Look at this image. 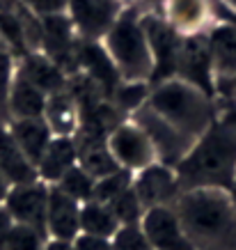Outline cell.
I'll return each instance as SVG.
<instances>
[{
  "instance_id": "obj_1",
  "label": "cell",
  "mask_w": 236,
  "mask_h": 250,
  "mask_svg": "<svg viewBox=\"0 0 236 250\" xmlns=\"http://www.w3.org/2000/svg\"><path fill=\"white\" fill-rule=\"evenodd\" d=\"M172 207L193 250H236V205L229 190H183Z\"/></svg>"
},
{
  "instance_id": "obj_2",
  "label": "cell",
  "mask_w": 236,
  "mask_h": 250,
  "mask_svg": "<svg viewBox=\"0 0 236 250\" xmlns=\"http://www.w3.org/2000/svg\"><path fill=\"white\" fill-rule=\"evenodd\" d=\"M181 190L222 188L236 182V129L216 120L175 166Z\"/></svg>"
},
{
  "instance_id": "obj_3",
  "label": "cell",
  "mask_w": 236,
  "mask_h": 250,
  "mask_svg": "<svg viewBox=\"0 0 236 250\" xmlns=\"http://www.w3.org/2000/svg\"><path fill=\"white\" fill-rule=\"evenodd\" d=\"M147 5L126 2L113 28L103 35L99 44L103 46L108 60L122 83L149 85L154 74V55L145 30Z\"/></svg>"
},
{
  "instance_id": "obj_4",
  "label": "cell",
  "mask_w": 236,
  "mask_h": 250,
  "mask_svg": "<svg viewBox=\"0 0 236 250\" xmlns=\"http://www.w3.org/2000/svg\"><path fill=\"white\" fill-rule=\"evenodd\" d=\"M142 104L165 122H170L193 143L218 120V101L214 94L199 90L181 78H168L149 85Z\"/></svg>"
},
{
  "instance_id": "obj_5",
  "label": "cell",
  "mask_w": 236,
  "mask_h": 250,
  "mask_svg": "<svg viewBox=\"0 0 236 250\" xmlns=\"http://www.w3.org/2000/svg\"><path fill=\"white\" fill-rule=\"evenodd\" d=\"M106 143L115 166L131 174L158 161L152 140L131 117H124L122 122H117L113 129L108 131Z\"/></svg>"
},
{
  "instance_id": "obj_6",
  "label": "cell",
  "mask_w": 236,
  "mask_h": 250,
  "mask_svg": "<svg viewBox=\"0 0 236 250\" xmlns=\"http://www.w3.org/2000/svg\"><path fill=\"white\" fill-rule=\"evenodd\" d=\"M124 5V0H67L64 14L80 42H101Z\"/></svg>"
},
{
  "instance_id": "obj_7",
  "label": "cell",
  "mask_w": 236,
  "mask_h": 250,
  "mask_svg": "<svg viewBox=\"0 0 236 250\" xmlns=\"http://www.w3.org/2000/svg\"><path fill=\"white\" fill-rule=\"evenodd\" d=\"M129 117L136 122L138 126L147 133V138L152 140L156 159H158L160 163L175 167L177 163L186 156V152L191 149L193 140H188L181 131H177L170 122H165L160 115L154 113L152 108H147L145 104H140Z\"/></svg>"
},
{
  "instance_id": "obj_8",
  "label": "cell",
  "mask_w": 236,
  "mask_h": 250,
  "mask_svg": "<svg viewBox=\"0 0 236 250\" xmlns=\"http://www.w3.org/2000/svg\"><path fill=\"white\" fill-rule=\"evenodd\" d=\"M131 188H133L138 202L145 211L154 209V207H172L177 202V197L183 193L175 167L165 166L160 161L133 172Z\"/></svg>"
},
{
  "instance_id": "obj_9",
  "label": "cell",
  "mask_w": 236,
  "mask_h": 250,
  "mask_svg": "<svg viewBox=\"0 0 236 250\" xmlns=\"http://www.w3.org/2000/svg\"><path fill=\"white\" fill-rule=\"evenodd\" d=\"M145 30L147 39L152 46V55H154V74H152V83H160V81H168L175 76V64H177V55L181 48V35H177L172 30L160 9H147L145 12Z\"/></svg>"
},
{
  "instance_id": "obj_10",
  "label": "cell",
  "mask_w": 236,
  "mask_h": 250,
  "mask_svg": "<svg viewBox=\"0 0 236 250\" xmlns=\"http://www.w3.org/2000/svg\"><path fill=\"white\" fill-rule=\"evenodd\" d=\"M172 78H181L186 83L195 85V87L216 97V78L214 67H211L206 32L181 39V48H179V55H177L175 76Z\"/></svg>"
},
{
  "instance_id": "obj_11",
  "label": "cell",
  "mask_w": 236,
  "mask_h": 250,
  "mask_svg": "<svg viewBox=\"0 0 236 250\" xmlns=\"http://www.w3.org/2000/svg\"><path fill=\"white\" fill-rule=\"evenodd\" d=\"M48 190H51V186L44 184L41 179H35V182H28V184H19V186H12V188H9L2 207H5V211L12 216L14 223L46 232Z\"/></svg>"
},
{
  "instance_id": "obj_12",
  "label": "cell",
  "mask_w": 236,
  "mask_h": 250,
  "mask_svg": "<svg viewBox=\"0 0 236 250\" xmlns=\"http://www.w3.org/2000/svg\"><path fill=\"white\" fill-rule=\"evenodd\" d=\"M216 2L218 0H165L163 19L172 25V30L181 37L202 35L214 25L216 19Z\"/></svg>"
},
{
  "instance_id": "obj_13",
  "label": "cell",
  "mask_w": 236,
  "mask_h": 250,
  "mask_svg": "<svg viewBox=\"0 0 236 250\" xmlns=\"http://www.w3.org/2000/svg\"><path fill=\"white\" fill-rule=\"evenodd\" d=\"M140 228L154 250H193L175 207H154L142 213Z\"/></svg>"
},
{
  "instance_id": "obj_14",
  "label": "cell",
  "mask_w": 236,
  "mask_h": 250,
  "mask_svg": "<svg viewBox=\"0 0 236 250\" xmlns=\"http://www.w3.org/2000/svg\"><path fill=\"white\" fill-rule=\"evenodd\" d=\"M80 234V202L58 186L48 190V207H46V236L51 241L71 243Z\"/></svg>"
},
{
  "instance_id": "obj_15",
  "label": "cell",
  "mask_w": 236,
  "mask_h": 250,
  "mask_svg": "<svg viewBox=\"0 0 236 250\" xmlns=\"http://www.w3.org/2000/svg\"><path fill=\"white\" fill-rule=\"evenodd\" d=\"M209 53H211V67L214 78L222 81L236 74V23L216 21L206 30Z\"/></svg>"
},
{
  "instance_id": "obj_16",
  "label": "cell",
  "mask_w": 236,
  "mask_h": 250,
  "mask_svg": "<svg viewBox=\"0 0 236 250\" xmlns=\"http://www.w3.org/2000/svg\"><path fill=\"white\" fill-rule=\"evenodd\" d=\"M16 71L37 85L39 90H44L46 94H53L67 87L64 69L41 51H30V53L16 58Z\"/></svg>"
},
{
  "instance_id": "obj_17",
  "label": "cell",
  "mask_w": 236,
  "mask_h": 250,
  "mask_svg": "<svg viewBox=\"0 0 236 250\" xmlns=\"http://www.w3.org/2000/svg\"><path fill=\"white\" fill-rule=\"evenodd\" d=\"M74 166H78L76 136H53L44 156L37 163V177L48 186H55Z\"/></svg>"
},
{
  "instance_id": "obj_18",
  "label": "cell",
  "mask_w": 236,
  "mask_h": 250,
  "mask_svg": "<svg viewBox=\"0 0 236 250\" xmlns=\"http://www.w3.org/2000/svg\"><path fill=\"white\" fill-rule=\"evenodd\" d=\"M44 120L51 126L53 136H69L74 138L80 131V108L71 92L64 87L60 92H53L46 99Z\"/></svg>"
},
{
  "instance_id": "obj_19",
  "label": "cell",
  "mask_w": 236,
  "mask_h": 250,
  "mask_svg": "<svg viewBox=\"0 0 236 250\" xmlns=\"http://www.w3.org/2000/svg\"><path fill=\"white\" fill-rule=\"evenodd\" d=\"M0 172L7 177V182L12 186L39 179L35 163L16 145V140L12 138V133L7 129V124H0Z\"/></svg>"
},
{
  "instance_id": "obj_20",
  "label": "cell",
  "mask_w": 236,
  "mask_h": 250,
  "mask_svg": "<svg viewBox=\"0 0 236 250\" xmlns=\"http://www.w3.org/2000/svg\"><path fill=\"white\" fill-rule=\"evenodd\" d=\"M7 129L16 145L23 149V154L35 163L37 167L39 159L44 156L46 147L53 140V131L46 124L44 117H32V120H12L7 122Z\"/></svg>"
},
{
  "instance_id": "obj_21",
  "label": "cell",
  "mask_w": 236,
  "mask_h": 250,
  "mask_svg": "<svg viewBox=\"0 0 236 250\" xmlns=\"http://www.w3.org/2000/svg\"><path fill=\"white\" fill-rule=\"evenodd\" d=\"M46 94L44 90H39L35 83H30L28 78H23L19 71L12 83V92H9V122L12 120H32V117H44L46 110Z\"/></svg>"
},
{
  "instance_id": "obj_22",
  "label": "cell",
  "mask_w": 236,
  "mask_h": 250,
  "mask_svg": "<svg viewBox=\"0 0 236 250\" xmlns=\"http://www.w3.org/2000/svg\"><path fill=\"white\" fill-rule=\"evenodd\" d=\"M119 228H122V223L108 205L99 200H87L80 205V234L113 239Z\"/></svg>"
},
{
  "instance_id": "obj_23",
  "label": "cell",
  "mask_w": 236,
  "mask_h": 250,
  "mask_svg": "<svg viewBox=\"0 0 236 250\" xmlns=\"http://www.w3.org/2000/svg\"><path fill=\"white\" fill-rule=\"evenodd\" d=\"M131 179H133V174L122 170V167H117L115 172L106 174V177H101V179L94 182L92 200H99L103 205H113L117 197L124 195L131 188Z\"/></svg>"
},
{
  "instance_id": "obj_24",
  "label": "cell",
  "mask_w": 236,
  "mask_h": 250,
  "mask_svg": "<svg viewBox=\"0 0 236 250\" xmlns=\"http://www.w3.org/2000/svg\"><path fill=\"white\" fill-rule=\"evenodd\" d=\"M94 177L92 174H87L80 166H74L71 170H69L64 177H62L60 182L55 184L60 190H64L67 195H71L76 202H87V200H92V193H94Z\"/></svg>"
},
{
  "instance_id": "obj_25",
  "label": "cell",
  "mask_w": 236,
  "mask_h": 250,
  "mask_svg": "<svg viewBox=\"0 0 236 250\" xmlns=\"http://www.w3.org/2000/svg\"><path fill=\"white\" fill-rule=\"evenodd\" d=\"M46 243H48L46 232L14 223L9 229L5 250H46Z\"/></svg>"
},
{
  "instance_id": "obj_26",
  "label": "cell",
  "mask_w": 236,
  "mask_h": 250,
  "mask_svg": "<svg viewBox=\"0 0 236 250\" xmlns=\"http://www.w3.org/2000/svg\"><path fill=\"white\" fill-rule=\"evenodd\" d=\"M16 76V58L9 51H0V124L9 122V92Z\"/></svg>"
},
{
  "instance_id": "obj_27",
  "label": "cell",
  "mask_w": 236,
  "mask_h": 250,
  "mask_svg": "<svg viewBox=\"0 0 236 250\" xmlns=\"http://www.w3.org/2000/svg\"><path fill=\"white\" fill-rule=\"evenodd\" d=\"M113 250H154L140 225H122L110 239Z\"/></svg>"
},
{
  "instance_id": "obj_28",
  "label": "cell",
  "mask_w": 236,
  "mask_h": 250,
  "mask_svg": "<svg viewBox=\"0 0 236 250\" xmlns=\"http://www.w3.org/2000/svg\"><path fill=\"white\" fill-rule=\"evenodd\" d=\"M21 5L41 19V16H51V14H64L67 0H21Z\"/></svg>"
},
{
  "instance_id": "obj_29",
  "label": "cell",
  "mask_w": 236,
  "mask_h": 250,
  "mask_svg": "<svg viewBox=\"0 0 236 250\" xmlns=\"http://www.w3.org/2000/svg\"><path fill=\"white\" fill-rule=\"evenodd\" d=\"M216 101H218V106L236 104V74L222 78V81H216Z\"/></svg>"
},
{
  "instance_id": "obj_30",
  "label": "cell",
  "mask_w": 236,
  "mask_h": 250,
  "mask_svg": "<svg viewBox=\"0 0 236 250\" xmlns=\"http://www.w3.org/2000/svg\"><path fill=\"white\" fill-rule=\"evenodd\" d=\"M74 250H113L110 246V239H103V236H92V234H78L74 241H71Z\"/></svg>"
},
{
  "instance_id": "obj_31",
  "label": "cell",
  "mask_w": 236,
  "mask_h": 250,
  "mask_svg": "<svg viewBox=\"0 0 236 250\" xmlns=\"http://www.w3.org/2000/svg\"><path fill=\"white\" fill-rule=\"evenodd\" d=\"M216 19L218 21L236 23V0H218V5H216Z\"/></svg>"
},
{
  "instance_id": "obj_32",
  "label": "cell",
  "mask_w": 236,
  "mask_h": 250,
  "mask_svg": "<svg viewBox=\"0 0 236 250\" xmlns=\"http://www.w3.org/2000/svg\"><path fill=\"white\" fill-rule=\"evenodd\" d=\"M12 225H14L12 216L5 211V207L0 205V250H5V246H7V236H9Z\"/></svg>"
},
{
  "instance_id": "obj_33",
  "label": "cell",
  "mask_w": 236,
  "mask_h": 250,
  "mask_svg": "<svg viewBox=\"0 0 236 250\" xmlns=\"http://www.w3.org/2000/svg\"><path fill=\"white\" fill-rule=\"evenodd\" d=\"M218 120H222L225 124H229V126H234L236 129V104L218 106Z\"/></svg>"
},
{
  "instance_id": "obj_34",
  "label": "cell",
  "mask_w": 236,
  "mask_h": 250,
  "mask_svg": "<svg viewBox=\"0 0 236 250\" xmlns=\"http://www.w3.org/2000/svg\"><path fill=\"white\" fill-rule=\"evenodd\" d=\"M9 188H12V184L7 182V177L0 172V205L5 202V197H7V193H9Z\"/></svg>"
},
{
  "instance_id": "obj_35",
  "label": "cell",
  "mask_w": 236,
  "mask_h": 250,
  "mask_svg": "<svg viewBox=\"0 0 236 250\" xmlns=\"http://www.w3.org/2000/svg\"><path fill=\"white\" fill-rule=\"evenodd\" d=\"M46 250H74V246H71V243H67V241H51V239H48Z\"/></svg>"
},
{
  "instance_id": "obj_36",
  "label": "cell",
  "mask_w": 236,
  "mask_h": 250,
  "mask_svg": "<svg viewBox=\"0 0 236 250\" xmlns=\"http://www.w3.org/2000/svg\"><path fill=\"white\" fill-rule=\"evenodd\" d=\"M124 2H140V5H147V7H152V5H158V0H124Z\"/></svg>"
},
{
  "instance_id": "obj_37",
  "label": "cell",
  "mask_w": 236,
  "mask_h": 250,
  "mask_svg": "<svg viewBox=\"0 0 236 250\" xmlns=\"http://www.w3.org/2000/svg\"><path fill=\"white\" fill-rule=\"evenodd\" d=\"M229 195H232V200H234V205H236V182L232 184V188H229Z\"/></svg>"
},
{
  "instance_id": "obj_38",
  "label": "cell",
  "mask_w": 236,
  "mask_h": 250,
  "mask_svg": "<svg viewBox=\"0 0 236 250\" xmlns=\"http://www.w3.org/2000/svg\"><path fill=\"white\" fill-rule=\"evenodd\" d=\"M163 2H165V0H158V5H163Z\"/></svg>"
}]
</instances>
